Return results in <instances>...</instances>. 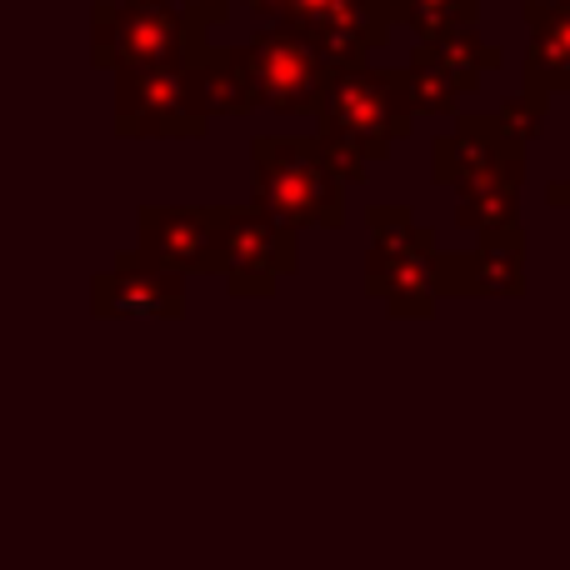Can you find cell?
<instances>
[{
    "label": "cell",
    "mask_w": 570,
    "mask_h": 570,
    "mask_svg": "<svg viewBox=\"0 0 570 570\" xmlns=\"http://www.w3.org/2000/svg\"><path fill=\"white\" fill-rule=\"evenodd\" d=\"M315 126L355 140V146L371 156V166H381L395 150V140H405L415 130L405 66L401 70H385V66L331 70V86H325V100H321V110H315Z\"/></svg>",
    "instance_id": "3"
},
{
    "label": "cell",
    "mask_w": 570,
    "mask_h": 570,
    "mask_svg": "<svg viewBox=\"0 0 570 570\" xmlns=\"http://www.w3.org/2000/svg\"><path fill=\"white\" fill-rule=\"evenodd\" d=\"M521 180H525V146L501 156L495 166H485L481 176L461 180L455 186V226L475 230V236H491V230L521 226L515 206H521Z\"/></svg>",
    "instance_id": "12"
},
{
    "label": "cell",
    "mask_w": 570,
    "mask_h": 570,
    "mask_svg": "<svg viewBox=\"0 0 570 570\" xmlns=\"http://www.w3.org/2000/svg\"><path fill=\"white\" fill-rule=\"evenodd\" d=\"M90 315L96 321H180L186 315V276L156 271L136 256H116V266L90 276Z\"/></svg>",
    "instance_id": "10"
},
{
    "label": "cell",
    "mask_w": 570,
    "mask_h": 570,
    "mask_svg": "<svg viewBox=\"0 0 570 570\" xmlns=\"http://www.w3.org/2000/svg\"><path fill=\"white\" fill-rule=\"evenodd\" d=\"M240 56H246L250 90H256V110L315 120V110H321V100H325V86H331V66H325L291 26H261L256 36L240 46Z\"/></svg>",
    "instance_id": "5"
},
{
    "label": "cell",
    "mask_w": 570,
    "mask_h": 570,
    "mask_svg": "<svg viewBox=\"0 0 570 570\" xmlns=\"http://www.w3.org/2000/svg\"><path fill=\"white\" fill-rule=\"evenodd\" d=\"M196 100L210 120H236V116H256V90L246 76V56L240 46H206L186 60Z\"/></svg>",
    "instance_id": "15"
},
{
    "label": "cell",
    "mask_w": 570,
    "mask_h": 570,
    "mask_svg": "<svg viewBox=\"0 0 570 570\" xmlns=\"http://www.w3.org/2000/svg\"><path fill=\"white\" fill-rule=\"evenodd\" d=\"M176 0H96L90 6V66L116 76L140 66H186L206 50Z\"/></svg>",
    "instance_id": "2"
},
{
    "label": "cell",
    "mask_w": 570,
    "mask_h": 570,
    "mask_svg": "<svg viewBox=\"0 0 570 570\" xmlns=\"http://www.w3.org/2000/svg\"><path fill=\"white\" fill-rule=\"evenodd\" d=\"M180 10H186V20H190V30H196L200 40L210 36L216 26H226L230 16H236V6L240 0H176Z\"/></svg>",
    "instance_id": "21"
},
{
    "label": "cell",
    "mask_w": 570,
    "mask_h": 570,
    "mask_svg": "<svg viewBox=\"0 0 570 570\" xmlns=\"http://www.w3.org/2000/svg\"><path fill=\"white\" fill-rule=\"evenodd\" d=\"M250 206L301 230L345 226V186L331 176L315 136H256L250 140Z\"/></svg>",
    "instance_id": "1"
},
{
    "label": "cell",
    "mask_w": 570,
    "mask_h": 570,
    "mask_svg": "<svg viewBox=\"0 0 570 570\" xmlns=\"http://www.w3.org/2000/svg\"><path fill=\"white\" fill-rule=\"evenodd\" d=\"M511 150H521V140L505 136L495 110L491 116H455V130L435 136V146H431V180L455 190L461 180L481 176L485 166H495Z\"/></svg>",
    "instance_id": "13"
},
{
    "label": "cell",
    "mask_w": 570,
    "mask_h": 570,
    "mask_svg": "<svg viewBox=\"0 0 570 570\" xmlns=\"http://www.w3.org/2000/svg\"><path fill=\"white\" fill-rule=\"evenodd\" d=\"M281 26H291L331 70L371 66V50L395 30L375 0H291Z\"/></svg>",
    "instance_id": "9"
},
{
    "label": "cell",
    "mask_w": 570,
    "mask_h": 570,
    "mask_svg": "<svg viewBox=\"0 0 570 570\" xmlns=\"http://www.w3.org/2000/svg\"><path fill=\"white\" fill-rule=\"evenodd\" d=\"M546 90H535V86H521L515 96H505L501 106H495V120H501V130L511 140H521V146H531L535 136L546 130Z\"/></svg>",
    "instance_id": "19"
},
{
    "label": "cell",
    "mask_w": 570,
    "mask_h": 570,
    "mask_svg": "<svg viewBox=\"0 0 570 570\" xmlns=\"http://www.w3.org/2000/svg\"><path fill=\"white\" fill-rule=\"evenodd\" d=\"M375 256H435V230L421 226L405 206H371L365 210Z\"/></svg>",
    "instance_id": "17"
},
{
    "label": "cell",
    "mask_w": 570,
    "mask_h": 570,
    "mask_svg": "<svg viewBox=\"0 0 570 570\" xmlns=\"http://www.w3.org/2000/svg\"><path fill=\"white\" fill-rule=\"evenodd\" d=\"M546 200H551L556 210H566V216H570V176H566V180H551V186H546Z\"/></svg>",
    "instance_id": "23"
},
{
    "label": "cell",
    "mask_w": 570,
    "mask_h": 570,
    "mask_svg": "<svg viewBox=\"0 0 570 570\" xmlns=\"http://www.w3.org/2000/svg\"><path fill=\"white\" fill-rule=\"evenodd\" d=\"M481 20V0H411L401 26H411L421 40L451 36V30H471Z\"/></svg>",
    "instance_id": "18"
},
{
    "label": "cell",
    "mask_w": 570,
    "mask_h": 570,
    "mask_svg": "<svg viewBox=\"0 0 570 570\" xmlns=\"http://www.w3.org/2000/svg\"><path fill=\"white\" fill-rule=\"evenodd\" d=\"M525 291V236L505 226L481 236L475 250H435V295H515Z\"/></svg>",
    "instance_id": "11"
},
{
    "label": "cell",
    "mask_w": 570,
    "mask_h": 570,
    "mask_svg": "<svg viewBox=\"0 0 570 570\" xmlns=\"http://www.w3.org/2000/svg\"><path fill=\"white\" fill-rule=\"evenodd\" d=\"M240 6H246L256 20H266V26H281L285 10H291V0H240Z\"/></svg>",
    "instance_id": "22"
},
{
    "label": "cell",
    "mask_w": 570,
    "mask_h": 570,
    "mask_svg": "<svg viewBox=\"0 0 570 570\" xmlns=\"http://www.w3.org/2000/svg\"><path fill=\"white\" fill-rule=\"evenodd\" d=\"M315 146H321L325 166H331V176L341 180V186H365V180H371V156H365L355 140H345V136H335V130L315 126Z\"/></svg>",
    "instance_id": "20"
},
{
    "label": "cell",
    "mask_w": 570,
    "mask_h": 570,
    "mask_svg": "<svg viewBox=\"0 0 570 570\" xmlns=\"http://www.w3.org/2000/svg\"><path fill=\"white\" fill-rule=\"evenodd\" d=\"M226 206H140L136 256L170 276H220Z\"/></svg>",
    "instance_id": "7"
},
{
    "label": "cell",
    "mask_w": 570,
    "mask_h": 570,
    "mask_svg": "<svg viewBox=\"0 0 570 570\" xmlns=\"http://www.w3.org/2000/svg\"><path fill=\"white\" fill-rule=\"evenodd\" d=\"M301 271V236L281 220H271L261 206H226L220 230V281L236 301L276 295L281 281Z\"/></svg>",
    "instance_id": "6"
},
{
    "label": "cell",
    "mask_w": 570,
    "mask_h": 570,
    "mask_svg": "<svg viewBox=\"0 0 570 570\" xmlns=\"http://www.w3.org/2000/svg\"><path fill=\"white\" fill-rule=\"evenodd\" d=\"M525 86L546 96L570 90V0H525Z\"/></svg>",
    "instance_id": "16"
},
{
    "label": "cell",
    "mask_w": 570,
    "mask_h": 570,
    "mask_svg": "<svg viewBox=\"0 0 570 570\" xmlns=\"http://www.w3.org/2000/svg\"><path fill=\"white\" fill-rule=\"evenodd\" d=\"M485 70H501V46H485L471 30H451V36L421 40L405 66V86H411L415 116H455L471 90H481Z\"/></svg>",
    "instance_id": "8"
},
{
    "label": "cell",
    "mask_w": 570,
    "mask_h": 570,
    "mask_svg": "<svg viewBox=\"0 0 570 570\" xmlns=\"http://www.w3.org/2000/svg\"><path fill=\"white\" fill-rule=\"evenodd\" d=\"M365 295L395 321H425L435 311V256H375L365 250Z\"/></svg>",
    "instance_id": "14"
},
{
    "label": "cell",
    "mask_w": 570,
    "mask_h": 570,
    "mask_svg": "<svg viewBox=\"0 0 570 570\" xmlns=\"http://www.w3.org/2000/svg\"><path fill=\"white\" fill-rule=\"evenodd\" d=\"M116 136L126 140H200L210 116L200 110L186 66L116 70Z\"/></svg>",
    "instance_id": "4"
},
{
    "label": "cell",
    "mask_w": 570,
    "mask_h": 570,
    "mask_svg": "<svg viewBox=\"0 0 570 570\" xmlns=\"http://www.w3.org/2000/svg\"><path fill=\"white\" fill-rule=\"evenodd\" d=\"M375 6L391 16V26H401V16H405V6H411V0H375Z\"/></svg>",
    "instance_id": "24"
}]
</instances>
